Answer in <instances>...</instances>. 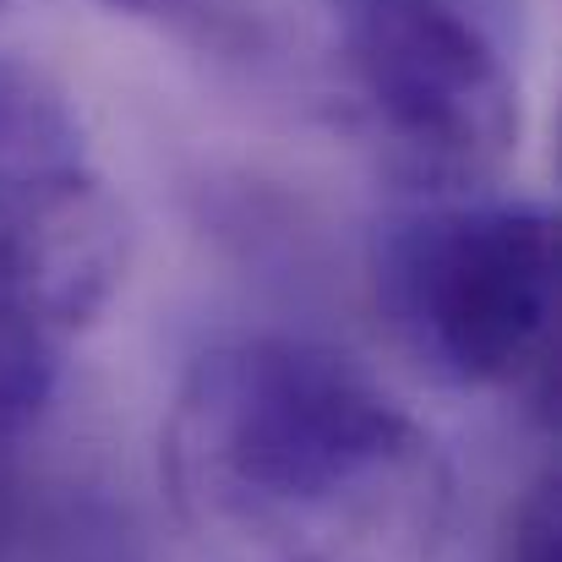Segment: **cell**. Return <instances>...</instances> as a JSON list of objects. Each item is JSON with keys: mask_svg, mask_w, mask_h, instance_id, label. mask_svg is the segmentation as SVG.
Here are the masks:
<instances>
[{"mask_svg": "<svg viewBox=\"0 0 562 562\" xmlns=\"http://www.w3.org/2000/svg\"><path fill=\"white\" fill-rule=\"evenodd\" d=\"M372 295L426 376L481 393H552L558 218L514 196H431L372 240Z\"/></svg>", "mask_w": 562, "mask_h": 562, "instance_id": "2", "label": "cell"}, {"mask_svg": "<svg viewBox=\"0 0 562 562\" xmlns=\"http://www.w3.org/2000/svg\"><path fill=\"white\" fill-rule=\"evenodd\" d=\"M159 475L202 562H437L459 508L442 442L367 367L290 334L191 361Z\"/></svg>", "mask_w": 562, "mask_h": 562, "instance_id": "1", "label": "cell"}, {"mask_svg": "<svg viewBox=\"0 0 562 562\" xmlns=\"http://www.w3.org/2000/svg\"><path fill=\"white\" fill-rule=\"evenodd\" d=\"M115 16L165 27L202 49H240L251 38V5L246 0H99Z\"/></svg>", "mask_w": 562, "mask_h": 562, "instance_id": "6", "label": "cell"}, {"mask_svg": "<svg viewBox=\"0 0 562 562\" xmlns=\"http://www.w3.org/2000/svg\"><path fill=\"white\" fill-rule=\"evenodd\" d=\"M132 224L82 154L0 165V453L55 398L66 345L115 301Z\"/></svg>", "mask_w": 562, "mask_h": 562, "instance_id": "4", "label": "cell"}, {"mask_svg": "<svg viewBox=\"0 0 562 562\" xmlns=\"http://www.w3.org/2000/svg\"><path fill=\"white\" fill-rule=\"evenodd\" d=\"M77 148V126L33 71L0 60V165H27V159H66Z\"/></svg>", "mask_w": 562, "mask_h": 562, "instance_id": "5", "label": "cell"}, {"mask_svg": "<svg viewBox=\"0 0 562 562\" xmlns=\"http://www.w3.org/2000/svg\"><path fill=\"white\" fill-rule=\"evenodd\" d=\"M0 5H5V0H0Z\"/></svg>", "mask_w": 562, "mask_h": 562, "instance_id": "8", "label": "cell"}, {"mask_svg": "<svg viewBox=\"0 0 562 562\" xmlns=\"http://www.w3.org/2000/svg\"><path fill=\"white\" fill-rule=\"evenodd\" d=\"M339 66L367 137L409 187L464 196L519 154V82L453 0H339Z\"/></svg>", "mask_w": 562, "mask_h": 562, "instance_id": "3", "label": "cell"}, {"mask_svg": "<svg viewBox=\"0 0 562 562\" xmlns=\"http://www.w3.org/2000/svg\"><path fill=\"white\" fill-rule=\"evenodd\" d=\"M558 552H562L558 481L541 475V481L519 497V508L508 514V525H503V536H497V547H492L486 562H558Z\"/></svg>", "mask_w": 562, "mask_h": 562, "instance_id": "7", "label": "cell"}]
</instances>
